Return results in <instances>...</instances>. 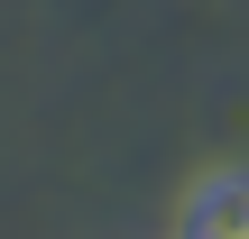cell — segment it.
<instances>
[{
  "instance_id": "6da1fadb",
  "label": "cell",
  "mask_w": 249,
  "mask_h": 239,
  "mask_svg": "<svg viewBox=\"0 0 249 239\" xmlns=\"http://www.w3.org/2000/svg\"><path fill=\"white\" fill-rule=\"evenodd\" d=\"M185 239H249V175H213L185 212Z\"/></svg>"
}]
</instances>
